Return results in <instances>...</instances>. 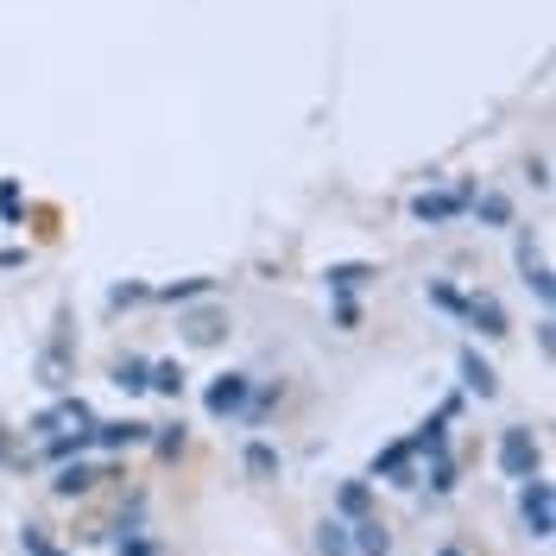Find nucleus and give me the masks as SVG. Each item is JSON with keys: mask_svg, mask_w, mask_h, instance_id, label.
<instances>
[{"mask_svg": "<svg viewBox=\"0 0 556 556\" xmlns=\"http://www.w3.org/2000/svg\"><path fill=\"white\" fill-rule=\"evenodd\" d=\"M519 513H525V531H531V538H551V531H556V493H551V481H538V475H531V481L519 486Z\"/></svg>", "mask_w": 556, "mask_h": 556, "instance_id": "obj_1", "label": "nucleus"}, {"mask_svg": "<svg viewBox=\"0 0 556 556\" xmlns=\"http://www.w3.org/2000/svg\"><path fill=\"white\" fill-rule=\"evenodd\" d=\"M455 215H468V190H417L412 197V222L424 228H443Z\"/></svg>", "mask_w": 556, "mask_h": 556, "instance_id": "obj_2", "label": "nucleus"}, {"mask_svg": "<svg viewBox=\"0 0 556 556\" xmlns=\"http://www.w3.org/2000/svg\"><path fill=\"white\" fill-rule=\"evenodd\" d=\"M89 424H96L89 405H83V399H64V405H51V412L38 417V437H45V443H51V437H89Z\"/></svg>", "mask_w": 556, "mask_h": 556, "instance_id": "obj_3", "label": "nucleus"}, {"mask_svg": "<svg viewBox=\"0 0 556 556\" xmlns=\"http://www.w3.org/2000/svg\"><path fill=\"white\" fill-rule=\"evenodd\" d=\"M500 468H506L513 481H531V475H538V437H531V430H506V437H500Z\"/></svg>", "mask_w": 556, "mask_h": 556, "instance_id": "obj_4", "label": "nucleus"}, {"mask_svg": "<svg viewBox=\"0 0 556 556\" xmlns=\"http://www.w3.org/2000/svg\"><path fill=\"white\" fill-rule=\"evenodd\" d=\"M247 399H253V380H247V374H222V380L208 386V412L215 417L247 412Z\"/></svg>", "mask_w": 556, "mask_h": 556, "instance_id": "obj_5", "label": "nucleus"}, {"mask_svg": "<svg viewBox=\"0 0 556 556\" xmlns=\"http://www.w3.org/2000/svg\"><path fill=\"white\" fill-rule=\"evenodd\" d=\"M462 386H468L475 399H500V374L486 367V361L475 354V348H462Z\"/></svg>", "mask_w": 556, "mask_h": 556, "instance_id": "obj_6", "label": "nucleus"}, {"mask_svg": "<svg viewBox=\"0 0 556 556\" xmlns=\"http://www.w3.org/2000/svg\"><path fill=\"white\" fill-rule=\"evenodd\" d=\"M146 437H152V424H96L89 430L96 450H127V443H146Z\"/></svg>", "mask_w": 556, "mask_h": 556, "instance_id": "obj_7", "label": "nucleus"}, {"mask_svg": "<svg viewBox=\"0 0 556 556\" xmlns=\"http://www.w3.org/2000/svg\"><path fill=\"white\" fill-rule=\"evenodd\" d=\"M405 450H412V455H443V450H450V417L437 412L430 424H417V437H405Z\"/></svg>", "mask_w": 556, "mask_h": 556, "instance_id": "obj_8", "label": "nucleus"}, {"mask_svg": "<svg viewBox=\"0 0 556 556\" xmlns=\"http://www.w3.org/2000/svg\"><path fill=\"white\" fill-rule=\"evenodd\" d=\"M348 538H354V556H386V551H392V531H386L380 519L348 525Z\"/></svg>", "mask_w": 556, "mask_h": 556, "instance_id": "obj_9", "label": "nucleus"}, {"mask_svg": "<svg viewBox=\"0 0 556 556\" xmlns=\"http://www.w3.org/2000/svg\"><path fill=\"white\" fill-rule=\"evenodd\" d=\"M367 278H374V266H361V260H342V266H329V273H323V285H329L336 298H354Z\"/></svg>", "mask_w": 556, "mask_h": 556, "instance_id": "obj_10", "label": "nucleus"}, {"mask_svg": "<svg viewBox=\"0 0 556 556\" xmlns=\"http://www.w3.org/2000/svg\"><path fill=\"white\" fill-rule=\"evenodd\" d=\"M468 323L481 329V336H506V311H500V298H468Z\"/></svg>", "mask_w": 556, "mask_h": 556, "instance_id": "obj_11", "label": "nucleus"}, {"mask_svg": "<svg viewBox=\"0 0 556 556\" xmlns=\"http://www.w3.org/2000/svg\"><path fill=\"white\" fill-rule=\"evenodd\" d=\"M89 486H96V468H89V462H70V468H58L51 493H58V500H76V493H89Z\"/></svg>", "mask_w": 556, "mask_h": 556, "instance_id": "obj_12", "label": "nucleus"}, {"mask_svg": "<svg viewBox=\"0 0 556 556\" xmlns=\"http://www.w3.org/2000/svg\"><path fill=\"white\" fill-rule=\"evenodd\" d=\"M316 551H323V556H354L348 519H323V525H316Z\"/></svg>", "mask_w": 556, "mask_h": 556, "instance_id": "obj_13", "label": "nucleus"}, {"mask_svg": "<svg viewBox=\"0 0 556 556\" xmlns=\"http://www.w3.org/2000/svg\"><path fill=\"white\" fill-rule=\"evenodd\" d=\"M468 208H475V222H486V228H506V222H513V203H506L500 190H486V197H468Z\"/></svg>", "mask_w": 556, "mask_h": 556, "instance_id": "obj_14", "label": "nucleus"}, {"mask_svg": "<svg viewBox=\"0 0 556 556\" xmlns=\"http://www.w3.org/2000/svg\"><path fill=\"white\" fill-rule=\"evenodd\" d=\"M215 291V278H177V285H159L152 298H165V304H190V298H208Z\"/></svg>", "mask_w": 556, "mask_h": 556, "instance_id": "obj_15", "label": "nucleus"}, {"mask_svg": "<svg viewBox=\"0 0 556 556\" xmlns=\"http://www.w3.org/2000/svg\"><path fill=\"white\" fill-rule=\"evenodd\" d=\"M405 468H412V450L405 443H392V450L374 455V475H386V481H405Z\"/></svg>", "mask_w": 556, "mask_h": 556, "instance_id": "obj_16", "label": "nucleus"}, {"mask_svg": "<svg viewBox=\"0 0 556 556\" xmlns=\"http://www.w3.org/2000/svg\"><path fill=\"white\" fill-rule=\"evenodd\" d=\"M114 386H121V392H146V386H152V367H146V361H114Z\"/></svg>", "mask_w": 556, "mask_h": 556, "instance_id": "obj_17", "label": "nucleus"}, {"mask_svg": "<svg viewBox=\"0 0 556 556\" xmlns=\"http://www.w3.org/2000/svg\"><path fill=\"white\" fill-rule=\"evenodd\" d=\"M430 304H437V311H450V316H462V311H468V291H455V285L437 278V285H430Z\"/></svg>", "mask_w": 556, "mask_h": 556, "instance_id": "obj_18", "label": "nucleus"}, {"mask_svg": "<svg viewBox=\"0 0 556 556\" xmlns=\"http://www.w3.org/2000/svg\"><path fill=\"white\" fill-rule=\"evenodd\" d=\"M525 285H531V298L551 311V266H544V260H531V266H525Z\"/></svg>", "mask_w": 556, "mask_h": 556, "instance_id": "obj_19", "label": "nucleus"}, {"mask_svg": "<svg viewBox=\"0 0 556 556\" xmlns=\"http://www.w3.org/2000/svg\"><path fill=\"white\" fill-rule=\"evenodd\" d=\"M152 392H165V399H177V392H184V367H177V361H165V367H152Z\"/></svg>", "mask_w": 556, "mask_h": 556, "instance_id": "obj_20", "label": "nucleus"}, {"mask_svg": "<svg viewBox=\"0 0 556 556\" xmlns=\"http://www.w3.org/2000/svg\"><path fill=\"white\" fill-rule=\"evenodd\" d=\"M247 475H260V481H266V475H278V450L253 443V450H247Z\"/></svg>", "mask_w": 556, "mask_h": 556, "instance_id": "obj_21", "label": "nucleus"}, {"mask_svg": "<svg viewBox=\"0 0 556 556\" xmlns=\"http://www.w3.org/2000/svg\"><path fill=\"white\" fill-rule=\"evenodd\" d=\"M222 329H228V323H222V316H215V311L190 316V342H215V336H222Z\"/></svg>", "mask_w": 556, "mask_h": 556, "instance_id": "obj_22", "label": "nucleus"}, {"mask_svg": "<svg viewBox=\"0 0 556 556\" xmlns=\"http://www.w3.org/2000/svg\"><path fill=\"white\" fill-rule=\"evenodd\" d=\"M0 222H20V184L0 177Z\"/></svg>", "mask_w": 556, "mask_h": 556, "instance_id": "obj_23", "label": "nucleus"}, {"mask_svg": "<svg viewBox=\"0 0 556 556\" xmlns=\"http://www.w3.org/2000/svg\"><path fill=\"white\" fill-rule=\"evenodd\" d=\"M342 513H348V519H361V513H367V486H361V481L342 486Z\"/></svg>", "mask_w": 556, "mask_h": 556, "instance_id": "obj_24", "label": "nucleus"}, {"mask_svg": "<svg viewBox=\"0 0 556 556\" xmlns=\"http://www.w3.org/2000/svg\"><path fill=\"white\" fill-rule=\"evenodd\" d=\"M26 556H64V551H58V544H51L38 525H26Z\"/></svg>", "mask_w": 556, "mask_h": 556, "instance_id": "obj_25", "label": "nucleus"}, {"mask_svg": "<svg viewBox=\"0 0 556 556\" xmlns=\"http://www.w3.org/2000/svg\"><path fill=\"white\" fill-rule=\"evenodd\" d=\"M437 556H462V551H455V544H450V551H437Z\"/></svg>", "mask_w": 556, "mask_h": 556, "instance_id": "obj_26", "label": "nucleus"}]
</instances>
